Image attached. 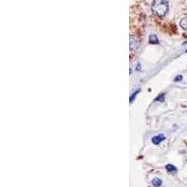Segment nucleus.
I'll return each instance as SVG.
<instances>
[{
    "label": "nucleus",
    "instance_id": "1a4fd4ad",
    "mask_svg": "<svg viewBox=\"0 0 187 187\" xmlns=\"http://www.w3.org/2000/svg\"><path fill=\"white\" fill-rule=\"evenodd\" d=\"M138 93H139V90H137L136 92H134V93H133V95L130 96V103H132V102L134 101V98L137 96V95H138Z\"/></svg>",
    "mask_w": 187,
    "mask_h": 187
},
{
    "label": "nucleus",
    "instance_id": "9d476101",
    "mask_svg": "<svg viewBox=\"0 0 187 187\" xmlns=\"http://www.w3.org/2000/svg\"><path fill=\"white\" fill-rule=\"evenodd\" d=\"M182 80V76H181V75H179V76H177L176 78H175V82H179V81H181Z\"/></svg>",
    "mask_w": 187,
    "mask_h": 187
},
{
    "label": "nucleus",
    "instance_id": "20e7f679",
    "mask_svg": "<svg viewBox=\"0 0 187 187\" xmlns=\"http://www.w3.org/2000/svg\"><path fill=\"white\" fill-rule=\"evenodd\" d=\"M149 42L151 43V44H158L159 43L157 36L155 34L150 35V36H149Z\"/></svg>",
    "mask_w": 187,
    "mask_h": 187
},
{
    "label": "nucleus",
    "instance_id": "423d86ee",
    "mask_svg": "<svg viewBox=\"0 0 187 187\" xmlns=\"http://www.w3.org/2000/svg\"><path fill=\"white\" fill-rule=\"evenodd\" d=\"M166 169L169 172V173H176L177 172V168L175 166H172L170 164L166 166Z\"/></svg>",
    "mask_w": 187,
    "mask_h": 187
},
{
    "label": "nucleus",
    "instance_id": "f03ea898",
    "mask_svg": "<svg viewBox=\"0 0 187 187\" xmlns=\"http://www.w3.org/2000/svg\"><path fill=\"white\" fill-rule=\"evenodd\" d=\"M139 44V40L138 37L134 36H130V50H135L138 48Z\"/></svg>",
    "mask_w": 187,
    "mask_h": 187
},
{
    "label": "nucleus",
    "instance_id": "f257e3e1",
    "mask_svg": "<svg viewBox=\"0 0 187 187\" xmlns=\"http://www.w3.org/2000/svg\"><path fill=\"white\" fill-rule=\"evenodd\" d=\"M151 8L154 14L157 17L163 18L168 11V3L167 0H154Z\"/></svg>",
    "mask_w": 187,
    "mask_h": 187
},
{
    "label": "nucleus",
    "instance_id": "39448f33",
    "mask_svg": "<svg viewBox=\"0 0 187 187\" xmlns=\"http://www.w3.org/2000/svg\"><path fill=\"white\" fill-rule=\"evenodd\" d=\"M163 181L160 178H154L152 180V184L155 186V187H160L162 185Z\"/></svg>",
    "mask_w": 187,
    "mask_h": 187
},
{
    "label": "nucleus",
    "instance_id": "9b49d317",
    "mask_svg": "<svg viewBox=\"0 0 187 187\" xmlns=\"http://www.w3.org/2000/svg\"><path fill=\"white\" fill-rule=\"evenodd\" d=\"M186 53H187V50H186Z\"/></svg>",
    "mask_w": 187,
    "mask_h": 187
},
{
    "label": "nucleus",
    "instance_id": "0eeeda50",
    "mask_svg": "<svg viewBox=\"0 0 187 187\" xmlns=\"http://www.w3.org/2000/svg\"><path fill=\"white\" fill-rule=\"evenodd\" d=\"M180 25L182 29L184 30H187V17H184L183 19H181V23H180Z\"/></svg>",
    "mask_w": 187,
    "mask_h": 187
},
{
    "label": "nucleus",
    "instance_id": "7ed1b4c3",
    "mask_svg": "<svg viewBox=\"0 0 187 187\" xmlns=\"http://www.w3.org/2000/svg\"><path fill=\"white\" fill-rule=\"evenodd\" d=\"M165 138H166V137H165L163 134H159V135H157V136H155V137L152 138V141H153V143H154L155 145H158V144H160L162 141H164Z\"/></svg>",
    "mask_w": 187,
    "mask_h": 187
},
{
    "label": "nucleus",
    "instance_id": "6e6552de",
    "mask_svg": "<svg viewBox=\"0 0 187 187\" xmlns=\"http://www.w3.org/2000/svg\"><path fill=\"white\" fill-rule=\"evenodd\" d=\"M165 97H166V94L165 93H162L160 96H158L157 97H156V101H159V102H164L165 101Z\"/></svg>",
    "mask_w": 187,
    "mask_h": 187
}]
</instances>
